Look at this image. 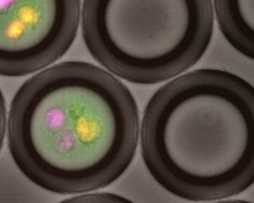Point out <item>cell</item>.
<instances>
[{
    "mask_svg": "<svg viewBox=\"0 0 254 203\" xmlns=\"http://www.w3.org/2000/svg\"><path fill=\"white\" fill-rule=\"evenodd\" d=\"M5 128H6V106H5L4 96L0 89V151L4 141Z\"/></svg>",
    "mask_w": 254,
    "mask_h": 203,
    "instance_id": "52a82bcc",
    "label": "cell"
},
{
    "mask_svg": "<svg viewBox=\"0 0 254 203\" xmlns=\"http://www.w3.org/2000/svg\"><path fill=\"white\" fill-rule=\"evenodd\" d=\"M134 96L92 63L64 61L26 80L14 95L7 141L19 170L56 194L104 188L131 164L139 140Z\"/></svg>",
    "mask_w": 254,
    "mask_h": 203,
    "instance_id": "6da1fadb",
    "label": "cell"
},
{
    "mask_svg": "<svg viewBox=\"0 0 254 203\" xmlns=\"http://www.w3.org/2000/svg\"><path fill=\"white\" fill-rule=\"evenodd\" d=\"M140 140L145 166L171 194L235 196L254 182V87L216 68L180 75L150 98Z\"/></svg>",
    "mask_w": 254,
    "mask_h": 203,
    "instance_id": "7a4b0ae2",
    "label": "cell"
},
{
    "mask_svg": "<svg viewBox=\"0 0 254 203\" xmlns=\"http://www.w3.org/2000/svg\"><path fill=\"white\" fill-rule=\"evenodd\" d=\"M212 203H251V202H249V201H245V200H238V199H234V200L217 201V202H212Z\"/></svg>",
    "mask_w": 254,
    "mask_h": 203,
    "instance_id": "ba28073f",
    "label": "cell"
},
{
    "mask_svg": "<svg viewBox=\"0 0 254 203\" xmlns=\"http://www.w3.org/2000/svg\"><path fill=\"white\" fill-rule=\"evenodd\" d=\"M81 34L106 71L136 84L182 74L206 51L213 32L209 0H84Z\"/></svg>",
    "mask_w": 254,
    "mask_h": 203,
    "instance_id": "3957f363",
    "label": "cell"
},
{
    "mask_svg": "<svg viewBox=\"0 0 254 203\" xmlns=\"http://www.w3.org/2000/svg\"><path fill=\"white\" fill-rule=\"evenodd\" d=\"M77 0L0 1V75L50 66L71 47L80 21Z\"/></svg>",
    "mask_w": 254,
    "mask_h": 203,
    "instance_id": "277c9868",
    "label": "cell"
},
{
    "mask_svg": "<svg viewBox=\"0 0 254 203\" xmlns=\"http://www.w3.org/2000/svg\"><path fill=\"white\" fill-rule=\"evenodd\" d=\"M212 3L220 32L241 54L254 59V1L216 0Z\"/></svg>",
    "mask_w": 254,
    "mask_h": 203,
    "instance_id": "5b68a950",
    "label": "cell"
},
{
    "mask_svg": "<svg viewBox=\"0 0 254 203\" xmlns=\"http://www.w3.org/2000/svg\"><path fill=\"white\" fill-rule=\"evenodd\" d=\"M60 203H134L133 201L114 193L98 192L74 196Z\"/></svg>",
    "mask_w": 254,
    "mask_h": 203,
    "instance_id": "8992f818",
    "label": "cell"
}]
</instances>
